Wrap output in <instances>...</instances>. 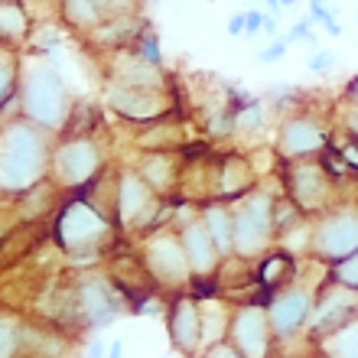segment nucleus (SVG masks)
I'll use <instances>...</instances> for the list:
<instances>
[{
	"label": "nucleus",
	"mask_w": 358,
	"mask_h": 358,
	"mask_svg": "<svg viewBox=\"0 0 358 358\" xmlns=\"http://www.w3.org/2000/svg\"><path fill=\"white\" fill-rule=\"evenodd\" d=\"M59 134L39 127L27 114L3 117L0 131V189L3 196H27L29 189L43 186L52 170V150Z\"/></svg>",
	"instance_id": "nucleus-1"
},
{
	"label": "nucleus",
	"mask_w": 358,
	"mask_h": 358,
	"mask_svg": "<svg viewBox=\"0 0 358 358\" xmlns=\"http://www.w3.org/2000/svg\"><path fill=\"white\" fill-rule=\"evenodd\" d=\"M20 114L52 134H66L76 117V98L62 78L59 66L46 52L23 49V76H20Z\"/></svg>",
	"instance_id": "nucleus-2"
},
{
	"label": "nucleus",
	"mask_w": 358,
	"mask_h": 358,
	"mask_svg": "<svg viewBox=\"0 0 358 358\" xmlns=\"http://www.w3.org/2000/svg\"><path fill=\"white\" fill-rule=\"evenodd\" d=\"M117 222L111 208H101L88 192H72V196L56 208L52 222V238L69 255V261L82 271V261H98L101 251L111 245Z\"/></svg>",
	"instance_id": "nucleus-3"
},
{
	"label": "nucleus",
	"mask_w": 358,
	"mask_h": 358,
	"mask_svg": "<svg viewBox=\"0 0 358 358\" xmlns=\"http://www.w3.org/2000/svg\"><path fill=\"white\" fill-rule=\"evenodd\" d=\"M108 170V147L92 131H66L59 134L52 150L49 182L62 192H85Z\"/></svg>",
	"instance_id": "nucleus-4"
},
{
	"label": "nucleus",
	"mask_w": 358,
	"mask_h": 358,
	"mask_svg": "<svg viewBox=\"0 0 358 358\" xmlns=\"http://www.w3.org/2000/svg\"><path fill=\"white\" fill-rule=\"evenodd\" d=\"M277 189L257 182L251 192L235 199V257L255 264L277 248Z\"/></svg>",
	"instance_id": "nucleus-5"
},
{
	"label": "nucleus",
	"mask_w": 358,
	"mask_h": 358,
	"mask_svg": "<svg viewBox=\"0 0 358 358\" xmlns=\"http://www.w3.org/2000/svg\"><path fill=\"white\" fill-rule=\"evenodd\" d=\"M62 296H66V316H72L78 329H104L127 306L117 283L108 273L94 271V267L78 271L72 277V283L62 290Z\"/></svg>",
	"instance_id": "nucleus-6"
},
{
	"label": "nucleus",
	"mask_w": 358,
	"mask_h": 358,
	"mask_svg": "<svg viewBox=\"0 0 358 358\" xmlns=\"http://www.w3.org/2000/svg\"><path fill=\"white\" fill-rule=\"evenodd\" d=\"M170 215L163 206V196L153 192V186L141 176L137 166H117L114 170V222L121 231L147 235L153 228L166 225Z\"/></svg>",
	"instance_id": "nucleus-7"
},
{
	"label": "nucleus",
	"mask_w": 358,
	"mask_h": 358,
	"mask_svg": "<svg viewBox=\"0 0 358 358\" xmlns=\"http://www.w3.org/2000/svg\"><path fill=\"white\" fill-rule=\"evenodd\" d=\"M141 264L160 290L186 293L196 287V277H192V267H189L186 248H182L176 225H160L141 235Z\"/></svg>",
	"instance_id": "nucleus-8"
},
{
	"label": "nucleus",
	"mask_w": 358,
	"mask_h": 358,
	"mask_svg": "<svg viewBox=\"0 0 358 358\" xmlns=\"http://www.w3.org/2000/svg\"><path fill=\"white\" fill-rule=\"evenodd\" d=\"M358 251V199H339L322 215H313V261L336 267Z\"/></svg>",
	"instance_id": "nucleus-9"
},
{
	"label": "nucleus",
	"mask_w": 358,
	"mask_h": 358,
	"mask_svg": "<svg viewBox=\"0 0 358 358\" xmlns=\"http://www.w3.org/2000/svg\"><path fill=\"white\" fill-rule=\"evenodd\" d=\"M332 131L336 127L320 111H313V108H290L280 117L277 131H273V157H277V163L322 157V150L332 143Z\"/></svg>",
	"instance_id": "nucleus-10"
},
{
	"label": "nucleus",
	"mask_w": 358,
	"mask_h": 358,
	"mask_svg": "<svg viewBox=\"0 0 358 358\" xmlns=\"http://www.w3.org/2000/svg\"><path fill=\"white\" fill-rule=\"evenodd\" d=\"M280 182H283V192H287L306 215H322L326 208H332L342 199L339 182L326 170V163H322L320 157L280 163Z\"/></svg>",
	"instance_id": "nucleus-11"
},
{
	"label": "nucleus",
	"mask_w": 358,
	"mask_h": 358,
	"mask_svg": "<svg viewBox=\"0 0 358 358\" xmlns=\"http://www.w3.org/2000/svg\"><path fill=\"white\" fill-rule=\"evenodd\" d=\"M267 316H271L273 336L277 345H293L296 339L310 336V320H313V306H316V287L293 280L290 287H283L277 293H267Z\"/></svg>",
	"instance_id": "nucleus-12"
},
{
	"label": "nucleus",
	"mask_w": 358,
	"mask_h": 358,
	"mask_svg": "<svg viewBox=\"0 0 358 358\" xmlns=\"http://www.w3.org/2000/svg\"><path fill=\"white\" fill-rule=\"evenodd\" d=\"M101 101L131 124H153L160 117H170L173 104H176L170 88H127L108 78L101 85Z\"/></svg>",
	"instance_id": "nucleus-13"
},
{
	"label": "nucleus",
	"mask_w": 358,
	"mask_h": 358,
	"mask_svg": "<svg viewBox=\"0 0 358 358\" xmlns=\"http://www.w3.org/2000/svg\"><path fill=\"white\" fill-rule=\"evenodd\" d=\"M228 342L245 358H273L277 336H273L267 306L257 300L235 303L231 322H228Z\"/></svg>",
	"instance_id": "nucleus-14"
},
{
	"label": "nucleus",
	"mask_w": 358,
	"mask_h": 358,
	"mask_svg": "<svg viewBox=\"0 0 358 358\" xmlns=\"http://www.w3.org/2000/svg\"><path fill=\"white\" fill-rule=\"evenodd\" d=\"M166 332L173 352L182 358H199L202 352V300L196 293H173L166 303Z\"/></svg>",
	"instance_id": "nucleus-15"
},
{
	"label": "nucleus",
	"mask_w": 358,
	"mask_h": 358,
	"mask_svg": "<svg viewBox=\"0 0 358 358\" xmlns=\"http://www.w3.org/2000/svg\"><path fill=\"white\" fill-rule=\"evenodd\" d=\"M355 316H358V290H352V287L329 277L316 290V306H313V320H310V342L345 326Z\"/></svg>",
	"instance_id": "nucleus-16"
},
{
	"label": "nucleus",
	"mask_w": 358,
	"mask_h": 358,
	"mask_svg": "<svg viewBox=\"0 0 358 358\" xmlns=\"http://www.w3.org/2000/svg\"><path fill=\"white\" fill-rule=\"evenodd\" d=\"M179 238H182V248H186V257H189V267H192V277H196V287L212 283L218 273H222V267H225V255L218 251L215 238H212V231L206 228L202 215L179 228Z\"/></svg>",
	"instance_id": "nucleus-17"
},
{
	"label": "nucleus",
	"mask_w": 358,
	"mask_h": 358,
	"mask_svg": "<svg viewBox=\"0 0 358 358\" xmlns=\"http://www.w3.org/2000/svg\"><path fill=\"white\" fill-rule=\"evenodd\" d=\"M104 78L127 88H170V78H166L163 66H153V62L141 59L131 46L104 52Z\"/></svg>",
	"instance_id": "nucleus-18"
},
{
	"label": "nucleus",
	"mask_w": 358,
	"mask_h": 358,
	"mask_svg": "<svg viewBox=\"0 0 358 358\" xmlns=\"http://www.w3.org/2000/svg\"><path fill=\"white\" fill-rule=\"evenodd\" d=\"M137 170L141 176L153 186V192L163 199L182 192V157H176L173 150H141V160H137Z\"/></svg>",
	"instance_id": "nucleus-19"
},
{
	"label": "nucleus",
	"mask_w": 358,
	"mask_h": 358,
	"mask_svg": "<svg viewBox=\"0 0 358 358\" xmlns=\"http://www.w3.org/2000/svg\"><path fill=\"white\" fill-rule=\"evenodd\" d=\"M257 182H261V173H257L255 163L245 160V157H238V153H231V157L215 160L212 199H228V202H235V199H241L245 192H251Z\"/></svg>",
	"instance_id": "nucleus-20"
},
{
	"label": "nucleus",
	"mask_w": 358,
	"mask_h": 358,
	"mask_svg": "<svg viewBox=\"0 0 358 358\" xmlns=\"http://www.w3.org/2000/svg\"><path fill=\"white\" fill-rule=\"evenodd\" d=\"M43 329L23 316V313L7 310L0 322V358H33L39 345Z\"/></svg>",
	"instance_id": "nucleus-21"
},
{
	"label": "nucleus",
	"mask_w": 358,
	"mask_h": 358,
	"mask_svg": "<svg viewBox=\"0 0 358 358\" xmlns=\"http://www.w3.org/2000/svg\"><path fill=\"white\" fill-rule=\"evenodd\" d=\"M141 29H143V20L137 13H121V17L104 20L98 29H92L85 36V43L92 49H98V52H114V49L131 46L134 39L141 36Z\"/></svg>",
	"instance_id": "nucleus-22"
},
{
	"label": "nucleus",
	"mask_w": 358,
	"mask_h": 358,
	"mask_svg": "<svg viewBox=\"0 0 358 358\" xmlns=\"http://www.w3.org/2000/svg\"><path fill=\"white\" fill-rule=\"evenodd\" d=\"M199 215L206 222V228L215 238L218 251L228 257H235V206L228 199H206L199 206Z\"/></svg>",
	"instance_id": "nucleus-23"
},
{
	"label": "nucleus",
	"mask_w": 358,
	"mask_h": 358,
	"mask_svg": "<svg viewBox=\"0 0 358 358\" xmlns=\"http://www.w3.org/2000/svg\"><path fill=\"white\" fill-rule=\"evenodd\" d=\"M104 20H111L108 0H59V23L85 39Z\"/></svg>",
	"instance_id": "nucleus-24"
},
{
	"label": "nucleus",
	"mask_w": 358,
	"mask_h": 358,
	"mask_svg": "<svg viewBox=\"0 0 358 358\" xmlns=\"http://www.w3.org/2000/svg\"><path fill=\"white\" fill-rule=\"evenodd\" d=\"M296 264H300V257H293L290 251H283V248H271L255 264L257 287L264 293H277V290H283V287H290L293 277H296Z\"/></svg>",
	"instance_id": "nucleus-25"
},
{
	"label": "nucleus",
	"mask_w": 358,
	"mask_h": 358,
	"mask_svg": "<svg viewBox=\"0 0 358 358\" xmlns=\"http://www.w3.org/2000/svg\"><path fill=\"white\" fill-rule=\"evenodd\" d=\"M33 29H36V20L29 17L23 0H0V46L27 49Z\"/></svg>",
	"instance_id": "nucleus-26"
},
{
	"label": "nucleus",
	"mask_w": 358,
	"mask_h": 358,
	"mask_svg": "<svg viewBox=\"0 0 358 358\" xmlns=\"http://www.w3.org/2000/svg\"><path fill=\"white\" fill-rule=\"evenodd\" d=\"M202 300V349L228 339V322L235 303L222 300V296H199Z\"/></svg>",
	"instance_id": "nucleus-27"
},
{
	"label": "nucleus",
	"mask_w": 358,
	"mask_h": 358,
	"mask_svg": "<svg viewBox=\"0 0 358 358\" xmlns=\"http://www.w3.org/2000/svg\"><path fill=\"white\" fill-rule=\"evenodd\" d=\"M320 358H358V316L313 342Z\"/></svg>",
	"instance_id": "nucleus-28"
},
{
	"label": "nucleus",
	"mask_w": 358,
	"mask_h": 358,
	"mask_svg": "<svg viewBox=\"0 0 358 358\" xmlns=\"http://www.w3.org/2000/svg\"><path fill=\"white\" fill-rule=\"evenodd\" d=\"M170 117H160V121H153V124H143V134H137L134 143H137L141 150H176V143L182 141V134H179V124H173Z\"/></svg>",
	"instance_id": "nucleus-29"
},
{
	"label": "nucleus",
	"mask_w": 358,
	"mask_h": 358,
	"mask_svg": "<svg viewBox=\"0 0 358 358\" xmlns=\"http://www.w3.org/2000/svg\"><path fill=\"white\" fill-rule=\"evenodd\" d=\"M277 248L290 251L293 257H306L313 255V215H303L296 218L293 225H287L277 235Z\"/></svg>",
	"instance_id": "nucleus-30"
},
{
	"label": "nucleus",
	"mask_w": 358,
	"mask_h": 358,
	"mask_svg": "<svg viewBox=\"0 0 358 358\" xmlns=\"http://www.w3.org/2000/svg\"><path fill=\"white\" fill-rule=\"evenodd\" d=\"M267 121V104L261 98H241L235 101V131L238 134H255Z\"/></svg>",
	"instance_id": "nucleus-31"
},
{
	"label": "nucleus",
	"mask_w": 358,
	"mask_h": 358,
	"mask_svg": "<svg viewBox=\"0 0 358 358\" xmlns=\"http://www.w3.org/2000/svg\"><path fill=\"white\" fill-rule=\"evenodd\" d=\"M62 46V23H36L33 29V39H29L27 49H36V52H52V49Z\"/></svg>",
	"instance_id": "nucleus-32"
},
{
	"label": "nucleus",
	"mask_w": 358,
	"mask_h": 358,
	"mask_svg": "<svg viewBox=\"0 0 358 358\" xmlns=\"http://www.w3.org/2000/svg\"><path fill=\"white\" fill-rule=\"evenodd\" d=\"M131 49L137 52L141 59H147V62H153V66H163V46H160V36L153 33L150 27L141 29V36L131 43Z\"/></svg>",
	"instance_id": "nucleus-33"
},
{
	"label": "nucleus",
	"mask_w": 358,
	"mask_h": 358,
	"mask_svg": "<svg viewBox=\"0 0 358 358\" xmlns=\"http://www.w3.org/2000/svg\"><path fill=\"white\" fill-rule=\"evenodd\" d=\"M332 147L339 150V157L349 163V170L358 176V137H352L349 131L336 127V131H332Z\"/></svg>",
	"instance_id": "nucleus-34"
},
{
	"label": "nucleus",
	"mask_w": 358,
	"mask_h": 358,
	"mask_svg": "<svg viewBox=\"0 0 358 358\" xmlns=\"http://www.w3.org/2000/svg\"><path fill=\"white\" fill-rule=\"evenodd\" d=\"M313 27H316V20L306 13V17H300L296 23H293L290 29H287V43H310V46H316V33H313Z\"/></svg>",
	"instance_id": "nucleus-35"
},
{
	"label": "nucleus",
	"mask_w": 358,
	"mask_h": 358,
	"mask_svg": "<svg viewBox=\"0 0 358 358\" xmlns=\"http://www.w3.org/2000/svg\"><path fill=\"white\" fill-rule=\"evenodd\" d=\"M329 277L332 280H339V283H345V287H352V290H358V251L349 257V261L329 267Z\"/></svg>",
	"instance_id": "nucleus-36"
},
{
	"label": "nucleus",
	"mask_w": 358,
	"mask_h": 358,
	"mask_svg": "<svg viewBox=\"0 0 358 358\" xmlns=\"http://www.w3.org/2000/svg\"><path fill=\"white\" fill-rule=\"evenodd\" d=\"M336 62H339V59H336V52H332V49H316V52L306 59V69H310V72H316V76H326V72H332V69H336Z\"/></svg>",
	"instance_id": "nucleus-37"
},
{
	"label": "nucleus",
	"mask_w": 358,
	"mask_h": 358,
	"mask_svg": "<svg viewBox=\"0 0 358 358\" xmlns=\"http://www.w3.org/2000/svg\"><path fill=\"white\" fill-rule=\"evenodd\" d=\"M339 127L342 131H349L352 137H358V104L349 101V98H342L339 101Z\"/></svg>",
	"instance_id": "nucleus-38"
},
{
	"label": "nucleus",
	"mask_w": 358,
	"mask_h": 358,
	"mask_svg": "<svg viewBox=\"0 0 358 358\" xmlns=\"http://www.w3.org/2000/svg\"><path fill=\"white\" fill-rule=\"evenodd\" d=\"M287 49H290V43H287V36H277V39H271V46L264 49V52H261V62H264V66H273V62H280L283 56H287Z\"/></svg>",
	"instance_id": "nucleus-39"
},
{
	"label": "nucleus",
	"mask_w": 358,
	"mask_h": 358,
	"mask_svg": "<svg viewBox=\"0 0 358 358\" xmlns=\"http://www.w3.org/2000/svg\"><path fill=\"white\" fill-rule=\"evenodd\" d=\"M199 358H245V355H241L228 339H222V342H215V345H208V349L199 352Z\"/></svg>",
	"instance_id": "nucleus-40"
},
{
	"label": "nucleus",
	"mask_w": 358,
	"mask_h": 358,
	"mask_svg": "<svg viewBox=\"0 0 358 358\" xmlns=\"http://www.w3.org/2000/svg\"><path fill=\"white\" fill-rule=\"evenodd\" d=\"M310 17L316 20V23H332L336 20V7H332L329 0H310Z\"/></svg>",
	"instance_id": "nucleus-41"
},
{
	"label": "nucleus",
	"mask_w": 358,
	"mask_h": 358,
	"mask_svg": "<svg viewBox=\"0 0 358 358\" xmlns=\"http://www.w3.org/2000/svg\"><path fill=\"white\" fill-rule=\"evenodd\" d=\"M264 13L267 10H257V7H251L248 10V27H245V36H264Z\"/></svg>",
	"instance_id": "nucleus-42"
},
{
	"label": "nucleus",
	"mask_w": 358,
	"mask_h": 358,
	"mask_svg": "<svg viewBox=\"0 0 358 358\" xmlns=\"http://www.w3.org/2000/svg\"><path fill=\"white\" fill-rule=\"evenodd\" d=\"M245 27H248V10H238L228 17V36H245Z\"/></svg>",
	"instance_id": "nucleus-43"
},
{
	"label": "nucleus",
	"mask_w": 358,
	"mask_h": 358,
	"mask_svg": "<svg viewBox=\"0 0 358 358\" xmlns=\"http://www.w3.org/2000/svg\"><path fill=\"white\" fill-rule=\"evenodd\" d=\"M264 36H267V39H277V36H280V27H277V13H271V10L264 13Z\"/></svg>",
	"instance_id": "nucleus-44"
},
{
	"label": "nucleus",
	"mask_w": 358,
	"mask_h": 358,
	"mask_svg": "<svg viewBox=\"0 0 358 358\" xmlns=\"http://www.w3.org/2000/svg\"><path fill=\"white\" fill-rule=\"evenodd\" d=\"M108 352H111V345H104V342H92L88 345V358H108Z\"/></svg>",
	"instance_id": "nucleus-45"
},
{
	"label": "nucleus",
	"mask_w": 358,
	"mask_h": 358,
	"mask_svg": "<svg viewBox=\"0 0 358 358\" xmlns=\"http://www.w3.org/2000/svg\"><path fill=\"white\" fill-rule=\"evenodd\" d=\"M342 98H349V101H355V104H358V76L352 78L349 85H345V92H342Z\"/></svg>",
	"instance_id": "nucleus-46"
},
{
	"label": "nucleus",
	"mask_w": 358,
	"mask_h": 358,
	"mask_svg": "<svg viewBox=\"0 0 358 358\" xmlns=\"http://www.w3.org/2000/svg\"><path fill=\"white\" fill-rule=\"evenodd\" d=\"M108 358H124V342H111V352Z\"/></svg>",
	"instance_id": "nucleus-47"
},
{
	"label": "nucleus",
	"mask_w": 358,
	"mask_h": 358,
	"mask_svg": "<svg viewBox=\"0 0 358 358\" xmlns=\"http://www.w3.org/2000/svg\"><path fill=\"white\" fill-rule=\"evenodd\" d=\"M264 3H267V10H271V13H280V10H283L280 0H264Z\"/></svg>",
	"instance_id": "nucleus-48"
},
{
	"label": "nucleus",
	"mask_w": 358,
	"mask_h": 358,
	"mask_svg": "<svg viewBox=\"0 0 358 358\" xmlns=\"http://www.w3.org/2000/svg\"><path fill=\"white\" fill-rule=\"evenodd\" d=\"M280 3H283V10H290V7H296L300 0H280Z\"/></svg>",
	"instance_id": "nucleus-49"
},
{
	"label": "nucleus",
	"mask_w": 358,
	"mask_h": 358,
	"mask_svg": "<svg viewBox=\"0 0 358 358\" xmlns=\"http://www.w3.org/2000/svg\"><path fill=\"white\" fill-rule=\"evenodd\" d=\"M296 358H320V355H316V349H313V355H296Z\"/></svg>",
	"instance_id": "nucleus-50"
},
{
	"label": "nucleus",
	"mask_w": 358,
	"mask_h": 358,
	"mask_svg": "<svg viewBox=\"0 0 358 358\" xmlns=\"http://www.w3.org/2000/svg\"><path fill=\"white\" fill-rule=\"evenodd\" d=\"M251 3H261V0H251Z\"/></svg>",
	"instance_id": "nucleus-51"
},
{
	"label": "nucleus",
	"mask_w": 358,
	"mask_h": 358,
	"mask_svg": "<svg viewBox=\"0 0 358 358\" xmlns=\"http://www.w3.org/2000/svg\"><path fill=\"white\" fill-rule=\"evenodd\" d=\"M56 3H59V0H56Z\"/></svg>",
	"instance_id": "nucleus-52"
}]
</instances>
